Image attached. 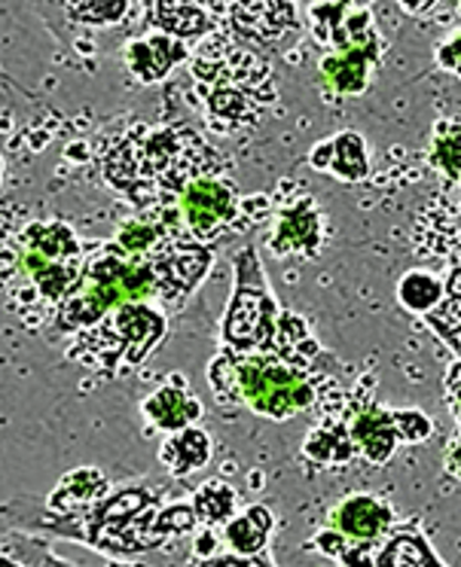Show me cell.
<instances>
[{
  "label": "cell",
  "instance_id": "33",
  "mask_svg": "<svg viewBox=\"0 0 461 567\" xmlns=\"http://www.w3.org/2000/svg\"><path fill=\"white\" fill-rule=\"evenodd\" d=\"M43 567H76L71 565V561H64V558H59V555H47V561H43Z\"/></svg>",
  "mask_w": 461,
  "mask_h": 567
},
{
  "label": "cell",
  "instance_id": "34",
  "mask_svg": "<svg viewBox=\"0 0 461 567\" xmlns=\"http://www.w3.org/2000/svg\"><path fill=\"white\" fill-rule=\"evenodd\" d=\"M111 567H132V565H120V561H113V565Z\"/></svg>",
  "mask_w": 461,
  "mask_h": 567
},
{
  "label": "cell",
  "instance_id": "27",
  "mask_svg": "<svg viewBox=\"0 0 461 567\" xmlns=\"http://www.w3.org/2000/svg\"><path fill=\"white\" fill-rule=\"evenodd\" d=\"M160 241H163V229L147 220H129L116 233V245L123 247L125 254H132V257H147V254H153L160 247Z\"/></svg>",
  "mask_w": 461,
  "mask_h": 567
},
{
  "label": "cell",
  "instance_id": "25",
  "mask_svg": "<svg viewBox=\"0 0 461 567\" xmlns=\"http://www.w3.org/2000/svg\"><path fill=\"white\" fill-rule=\"evenodd\" d=\"M47 555V543L25 537L19 528L0 534V567H43Z\"/></svg>",
  "mask_w": 461,
  "mask_h": 567
},
{
  "label": "cell",
  "instance_id": "14",
  "mask_svg": "<svg viewBox=\"0 0 461 567\" xmlns=\"http://www.w3.org/2000/svg\"><path fill=\"white\" fill-rule=\"evenodd\" d=\"M212 436L196 424H189L184 431L165 436V443L160 445V464L172 480H187L189 473H196L212 461Z\"/></svg>",
  "mask_w": 461,
  "mask_h": 567
},
{
  "label": "cell",
  "instance_id": "17",
  "mask_svg": "<svg viewBox=\"0 0 461 567\" xmlns=\"http://www.w3.org/2000/svg\"><path fill=\"white\" fill-rule=\"evenodd\" d=\"M373 567H447L434 555V549L428 546L422 534L416 530V525L391 530L386 543L376 553Z\"/></svg>",
  "mask_w": 461,
  "mask_h": 567
},
{
  "label": "cell",
  "instance_id": "9",
  "mask_svg": "<svg viewBox=\"0 0 461 567\" xmlns=\"http://www.w3.org/2000/svg\"><path fill=\"white\" fill-rule=\"evenodd\" d=\"M391 525H395L391 506L376 501L370 494H355L349 501H342L330 516V528L361 543L386 540L391 534Z\"/></svg>",
  "mask_w": 461,
  "mask_h": 567
},
{
  "label": "cell",
  "instance_id": "29",
  "mask_svg": "<svg viewBox=\"0 0 461 567\" xmlns=\"http://www.w3.org/2000/svg\"><path fill=\"white\" fill-rule=\"evenodd\" d=\"M434 59L443 71L461 76V28H455V31H452V34L437 47Z\"/></svg>",
  "mask_w": 461,
  "mask_h": 567
},
{
  "label": "cell",
  "instance_id": "5",
  "mask_svg": "<svg viewBox=\"0 0 461 567\" xmlns=\"http://www.w3.org/2000/svg\"><path fill=\"white\" fill-rule=\"evenodd\" d=\"M150 262H153V275H156V297L168 299L172 306H181L205 278V271L212 266V254L202 245L172 241L163 250H156Z\"/></svg>",
  "mask_w": 461,
  "mask_h": 567
},
{
  "label": "cell",
  "instance_id": "2",
  "mask_svg": "<svg viewBox=\"0 0 461 567\" xmlns=\"http://www.w3.org/2000/svg\"><path fill=\"white\" fill-rule=\"evenodd\" d=\"M165 315L141 302H125L113 315H104L92 330L80 333L71 348V360H80L95 370L113 375L116 367H135L163 342Z\"/></svg>",
  "mask_w": 461,
  "mask_h": 567
},
{
  "label": "cell",
  "instance_id": "11",
  "mask_svg": "<svg viewBox=\"0 0 461 567\" xmlns=\"http://www.w3.org/2000/svg\"><path fill=\"white\" fill-rule=\"evenodd\" d=\"M318 238H321V214L313 198H303L299 205L278 214V226H275V238L269 247L275 257H287V254L313 257Z\"/></svg>",
  "mask_w": 461,
  "mask_h": 567
},
{
  "label": "cell",
  "instance_id": "26",
  "mask_svg": "<svg viewBox=\"0 0 461 567\" xmlns=\"http://www.w3.org/2000/svg\"><path fill=\"white\" fill-rule=\"evenodd\" d=\"M424 323L434 330L447 346H452V351L459 354L461 351V297H452L449 293L434 311L424 315Z\"/></svg>",
  "mask_w": 461,
  "mask_h": 567
},
{
  "label": "cell",
  "instance_id": "28",
  "mask_svg": "<svg viewBox=\"0 0 461 567\" xmlns=\"http://www.w3.org/2000/svg\"><path fill=\"white\" fill-rule=\"evenodd\" d=\"M391 419H395L398 436L400 440H407V443H422V440H428V436L434 433L431 419L422 415V412H416V409H395Z\"/></svg>",
  "mask_w": 461,
  "mask_h": 567
},
{
  "label": "cell",
  "instance_id": "32",
  "mask_svg": "<svg viewBox=\"0 0 461 567\" xmlns=\"http://www.w3.org/2000/svg\"><path fill=\"white\" fill-rule=\"evenodd\" d=\"M447 290L452 293V297H461V269L452 271V278H449Z\"/></svg>",
  "mask_w": 461,
  "mask_h": 567
},
{
  "label": "cell",
  "instance_id": "36",
  "mask_svg": "<svg viewBox=\"0 0 461 567\" xmlns=\"http://www.w3.org/2000/svg\"><path fill=\"white\" fill-rule=\"evenodd\" d=\"M342 3H358V0H342Z\"/></svg>",
  "mask_w": 461,
  "mask_h": 567
},
{
  "label": "cell",
  "instance_id": "16",
  "mask_svg": "<svg viewBox=\"0 0 461 567\" xmlns=\"http://www.w3.org/2000/svg\"><path fill=\"white\" fill-rule=\"evenodd\" d=\"M379 64V55L367 50H337L325 55L321 76L339 95H361L370 83V71Z\"/></svg>",
  "mask_w": 461,
  "mask_h": 567
},
{
  "label": "cell",
  "instance_id": "22",
  "mask_svg": "<svg viewBox=\"0 0 461 567\" xmlns=\"http://www.w3.org/2000/svg\"><path fill=\"white\" fill-rule=\"evenodd\" d=\"M398 299L403 309L416 311V315H428V311H434L440 306L443 284L437 281L431 271H410V275L400 278Z\"/></svg>",
  "mask_w": 461,
  "mask_h": 567
},
{
  "label": "cell",
  "instance_id": "21",
  "mask_svg": "<svg viewBox=\"0 0 461 567\" xmlns=\"http://www.w3.org/2000/svg\"><path fill=\"white\" fill-rule=\"evenodd\" d=\"M306 455L318 464H342L351 455H358L355 443H351L349 424L342 419H327L325 424H318L306 440Z\"/></svg>",
  "mask_w": 461,
  "mask_h": 567
},
{
  "label": "cell",
  "instance_id": "13",
  "mask_svg": "<svg viewBox=\"0 0 461 567\" xmlns=\"http://www.w3.org/2000/svg\"><path fill=\"white\" fill-rule=\"evenodd\" d=\"M309 159L315 168L337 174L346 184H361L370 172V156H367L363 137L358 132H339L325 144H318Z\"/></svg>",
  "mask_w": 461,
  "mask_h": 567
},
{
  "label": "cell",
  "instance_id": "6",
  "mask_svg": "<svg viewBox=\"0 0 461 567\" xmlns=\"http://www.w3.org/2000/svg\"><path fill=\"white\" fill-rule=\"evenodd\" d=\"M229 25L242 40L275 47L285 34L297 31L299 22L294 0H233Z\"/></svg>",
  "mask_w": 461,
  "mask_h": 567
},
{
  "label": "cell",
  "instance_id": "24",
  "mask_svg": "<svg viewBox=\"0 0 461 567\" xmlns=\"http://www.w3.org/2000/svg\"><path fill=\"white\" fill-rule=\"evenodd\" d=\"M431 162L452 186H461V123L437 125L434 147H431Z\"/></svg>",
  "mask_w": 461,
  "mask_h": 567
},
{
  "label": "cell",
  "instance_id": "4",
  "mask_svg": "<svg viewBox=\"0 0 461 567\" xmlns=\"http://www.w3.org/2000/svg\"><path fill=\"white\" fill-rule=\"evenodd\" d=\"M238 208L245 205L238 198L236 186L229 181H214V177H196L181 196V220L196 238H217L238 220L242 214Z\"/></svg>",
  "mask_w": 461,
  "mask_h": 567
},
{
  "label": "cell",
  "instance_id": "18",
  "mask_svg": "<svg viewBox=\"0 0 461 567\" xmlns=\"http://www.w3.org/2000/svg\"><path fill=\"white\" fill-rule=\"evenodd\" d=\"M273 534V513L266 506H250L226 522L224 543L229 553L236 555H260Z\"/></svg>",
  "mask_w": 461,
  "mask_h": 567
},
{
  "label": "cell",
  "instance_id": "12",
  "mask_svg": "<svg viewBox=\"0 0 461 567\" xmlns=\"http://www.w3.org/2000/svg\"><path fill=\"white\" fill-rule=\"evenodd\" d=\"M349 433L355 452L367 457V461H373V464H386L400 443L391 412L379 406H367V403H361L355 419L349 421Z\"/></svg>",
  "mask_w": 461,
  "mask_h": 567
},
{
  "label": "cell",
  "instance_id": "3",
  "mask_svg": "<svg viewBox=\"0 0 461 567\" xmlns=\"http://www.w3.org/2000/svg\"><path fill=\"white\" fill-rule=\"evenodd\" d=\"M278 309L263 278V266L254 247H242L236 254V293L224 318L226 354H254L273 346L278 333Z\"/></svg>",
  "mask_w": 461,
  "mask_h": 567
},
{
  "label": "cell",
  "instance_id": "35",
  "mask_svg": "<svg viewBox=\"0 0 461 567\" xmlns=\"http://www.w3.org/2000/svg\"><path fill=\"white\" fill-rule=\"evenodd\" d=\"M0 177H3V159H0Z\"/></svg>",
  "mask_w": 461,
  "mask_h": 567
},
{
  "label": "cell",
  "instance_id": "10",
  "mask_svg": "<svg viewBox=\"0 0 461 567\" xmlns=\"http://www.w3.org/2000/svg\"><path fill=\"white\" fill-rule=\"evenodd\" d=\"M111 494L107 476L95 467H76L71 473H64L59 485L47 494V509H52L55 516H76L86 513L95 504H101Z\"/></svg>",
  "mask_w": 461,
  "mask_h": 567
},
{
  "label": "cell",
  "instance_id": "15",
  "mask_svg": "<svg viewBox=\"0 0 461 567\" xmlns=\"http://www.w3.org/2000/svg\"><path fill=\"white\" fill-rule=\"evenodd\" d=\"M150 19L160 31L177 40H199L217 31V19L199 0H153Z\"/></svg>",
  "mask_w": 461,
  "mask_h": 567
},
{
  "label": "cell",
  "instance_id": "20",
  "mask_svg": "<svg viewBox=\"0 0 461 567\" xmlns=\"http://www.w3.org/2000/svg\"><path fill=\"white\" fill-rule=\"evenodd\" d=\"M238 494L236 488L224 480H208L202 482L196 494H193V509H196V518H199L202 528H217V525H226L229 518L236 516Z\"/></svg>",
  "mask_w": 461,
  "mask_h": 567
},
{
  "label": "cell",
  "instance_id": "7",
  "mask_svg": "<svg viewBox=\"0 0 461 567\" xmlns=\"http://www.w3.org/2000/svg\"><path fill=\"white\" fill-rule=\"evenodd\" d=\"M123 55L129 74L135 76L137 83L150 86V83H163L165 76L172 74L177 64L187 59L189 50L184 40L160 31V34H147V38L132 40L125 47Z\"/></svg>",
  "mask_w": 461,
  "mask_h": 567
},
{
  "label": "cell",
  "instance_id": "30",
  "mask_svg": "<svg viewBox=\"0 0 461 567\" xmlns=\"http://www.w3.org/2000/svg\"><path fill=\"white\" fill-rule=\"evenodd\" d=\"M202 567H273V561L263 555H217Z\"/></svg>",
  "mask_w": 461,
  "mask_h": 567
},
{
  "label": "cell",
  "instance_id": "19",
  "mask_svg": "<svg viewBox=\"0 0 461 567\" xmlns=\"http://www.w3.org/2000/svg\"><path fill=\"white\" fill-rule=\"evenodd\" d=\"M212 92L205 95V107H208V123L217 132H233L242 128L248 120H257V104L248 92L238 86H208Z\"/></svg>",
  "mask_w": 461,
  "mask_h": 567
},
{
  "label": "cell",
  "instance_id": "31",
  "mask_svg": "<svg viewBox=\"0 0 461 567\" xmlns=\"http://www.w3.org/2000/svg\"><path fill=\"white\" fill-rule=\"evenodd\" d=\"M434 3L437 0H400V10L410 16H422V13H428Z\"/></svg>",
  "mask_w": 461,
  "mask_h": 567
},
{
  "label": "cell",
  "instance_id": "23",
  "mask_svg": "<svg viewBox=\"0 0 461 567\" xmlns=\"http://www.w3.org/2000/svg\"><path fill=\"white\" fill-rule=\"evenodd\" d=\"M62 7L71 22L89 28L120 25L129 13V0H62Z\"/></svg>",
  "mask_w": 461,
  "mask_h": 567
},
{
  "label": "cell",
  "instance_id": "8",
  "mask_svg": "<svg viewBox=\"0 0 461 567\" xmlns=\"http://www.w3.org/2000/svg\"><path fill=\"white\" fill-rule=\"evenodd\" d=\"M141 412H144V419H147V424L153 431L177 433L202 419V403L189 394L184 375H175L172 382L163 384V388H156V391L141 403Z\"/></svg>",
  "mask_w": 461,
  "mask_h": 567
},
{
  "label": "cell",
  "instance_id": "1",
  "mask_svg": "<svg viewBox=\"0 0 461 567\" xmlns=\"http://www.w3.org/2000/svg\"><path fill=\"white\" fill-rule=\"evenodd\" d=\"M321 351H254V354H217L208 367L212 391L221 403H245L269 419H290L315 403L313 375L306 360Z\"/></svg>",
  "mask_w": 461,
  "mask_h": 567
}]
</instances>
